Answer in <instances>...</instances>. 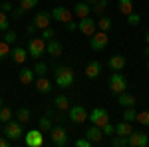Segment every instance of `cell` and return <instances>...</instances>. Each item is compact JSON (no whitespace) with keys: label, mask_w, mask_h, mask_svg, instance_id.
I'll use <instances>...</instances> for the list:
<instances>
[{"label":"cell","mask_w":149,"mask_h":147,"mask_svg":"<svg viewBox=\"0 0 149 147\" xmlns=\"http://www.w3.org/2000/svg\"><path fill=\"white\" fill-rule=\"evenodd\" d=\"M131 131H133V129H131V123H129V121H125V119H123V121H119V123L115 125V135L127 137Z\"/></svg>","instance_id":"obj_23"},{"label":"cell","mask_w":149,"mask_h":147,"mask_svg":"<svg viewBox=\"0 0 149 147\" xmlns=\"http://www.w3.org/2000/svg\"><path fill=\"white\" fill-rule=\"evenodd\" d=\"M50 139H52V143L56 147H64L68 143V131L62 127V125H52V129H50Z\"/></svg>","instance_id":"obj_6"},{"label":"cell","mask_w":149,"mask_h":147,"mask_svg":"<svg viewBox=\"0 0 149 147\" xmlns=\"http://www.w3.org/2000/svg\"><path fill=\"white\" fill-rule=\"evenodd\" d=\"M10 28V20H8V14L0 10V32H6Z\"/></svg>","instance_id":"obj_31"},{"label":"cell","mask_w":149,"mask_h":147,"mask_svg":"<svg viewBox=\"0 0 149 147\" xmlns=\"http://www.w3.org/2000/svg\"><path fill=\"white\" fill-rule=\"evenodd\" d=\"M68 117H70L72 123H84V121L88 119V109H86L84 105H72Z\"/></svg>","instance_id":"obj_9"},{"label":"cell","mask_w":149,"mask_h":147,"mask_svg":"<svg viewBox=\"0 0 149 147\" xmlns=\"http://www.w3.org/2000/svg\"><path fill=\"white\" fill-rule=\"evenodd\" d=\"M16 119L22 121V123H28V121H30V109H28V107H20V109L16 111Z\"/></svg>","instance_id":"obj_26"},{"label":"cell","mask_w":149,"mask_h":147,"mask_svg":"<svg viewBox=\"0 0 149 147\" xmlns=\"http://www.w3.org/2000/svg\"><path fill=\"white\" fill-rule=\"evenodd\" d=\"M42 38H44V40H52V38H54V28H50V26H48V28H44V30H42Z\"/></svg>","instance_id":"obj_42"},{"label":"cell","mask_w":149,"mask_h":147,"mask_svg":"<svg viewBox=\"0 0 149 147\" xmlns=\"http://www.w3.org/2000/svg\"><path fill=\"white\" fill-rule=\"evenodd\" d=\"M143 56L149 58V46H145V50H143Z\"/></svg>","instance_id":"obj_48"},{"label":"cell","mask_w":149,"mask_h":147,"mask_svg":"<svg viewBox=\"0 0 149 147\" xmlns=\"http://www.w3.org/2000/svg\"><path fill=\"white\" fill-rule=\"evenodd\" d=\"M2 105H4V102H2V98H0V107H2Z\"/></svg>","instance_id":"obj_51"},{"label":"cell","mask_w":149,"mask_h":147,"mask_svg":"<svg viewBox=\"0 0 149 147\" xmlns=\"http://www.w3.org/2000/svg\"><path fill=\"white\" fill-rule=\"evenodd\" d=\"M10 54V44H6L4 40L0 42V60H4V58Z\"/></svg>","instance_id":"obj_38"},{"label":"cell","mask_w":149,"mask_h":147,"mask_svg":"<svg viewBox=\"0 0 149 147\" xmlns=\"http://www.w3.org/2000/svg\"><path fill=\"white\" fill-rule=\"evenodd\" d=\"M74 14H76L78 18H86V16H90V14H92V4H88L86 0H84V2H78V4L74 6Z\"/></svg>","instance_id":"obj_18"},{"label":"cell","mask_w":149,"mask_h":147,"mask_svg":"<svg viewBox=\"0 0 149 147\" xmlns=\"http://www.w3.org/2000/svg\"><path fill=\"white\" fill-rule=\"evenodd\" d=\"M54 79H56V86H60L62 90H68V88L74 86L76 76H74V70L72 68H68V66H58L54 70Z\"/></svg>","instance_id":"obj_1"},{"label":"cell","mask_w":149,"mask_h":147,"mask_svg":"<svg viewBox=\"0 0 149 147\" xmlns=\"http://www.w3.org/2000/svg\"><path fill=\"white\" fill-rule=\"evenodd\" d=\"M2 40H4L6 44H12V42H16V34H14V32H10V30H6V32H4V38H2Z\"/></svg>","instance_id":"obj_41"},{"label":"cell","mask_w":149,"mask_h":147,"mask_svg":"<svg viewBox=\"0 0 149 147\" xmlns=\"http://www.w3.org/2000/svg\"><path fill=\"white\" fill-rule=\"evenodd\" d=\"M100 72H102V64H100L97 60H93V62H90V64L86 66V76H88L90 79L97 78V76H100Z\"/></svg>","instance_id":"obj_20"},{"label":"cell","mask_w":149,"mask_h":147,"mask_svg":"<svg viewBox=\"0 0 149 147\" xmlns=\"http://www.w3.org/2000/svg\"><path fill=\"white\" fill-rule=\"evenodd\" d=\"M38 127H40V129H42V131H50V129H52V117H50V115H44V117H40V119H38Z\"/></svg>","instance_id":"obj_25"},{"label":"cell","mask_w":149,"mask_h":147,"mask_svg":"<svg viewBox=\"0 0 149 147\" xmlns=\"http://www.w3.org/2000/svg\"><path fill=\"white\" fill-rule=\"evenodd\" d=\"M127 145L129 147H145L149 145L147 133H141V131H131L127 135Z\"/></svg>","instance_id":"obj_10"},{"label":"cell","mask_w":149,"mask_h":147,"mask_svg":"<svg viewBox=\"0 0 149 147\" xmlns=\"http://www.w3.org/2000/svg\"><path fill=\"white\" fill-rule=\"evenodd\" d=\"M76 147H92L93 143L88 139V137H80V139H76V143H74Z\"/></svg>","instance_id":"obj_40"},{"label":"cell","mask_w":149,"mask_h":147,"mask_svg":"<svg viewBox=\"0 0 149 147\" xmlns=\"http://www.w3.org/2000/svg\"><path fill=\"white\" fill-rule=\"evenodd\" d=\"M86 2H88V4H95L97 0H86Z\"/></svg>","instance_id":"obj_49"},{"label":"cell","mask_w":149,"mask_h":147,"mask_svg":"<svg viewBox=\"0 0 149 147\" xmlns=\"http://www.w3.org/2000/svg\"><path fill=\"white\" fill-rule=\"evenodd\" d=\"M107 42H109V38H107V32H93L90 36V48L92 50H97V52H102L107 48Z\"/></svg>","instance_id":"obj_7"},{"label":"cell","mask_w":149,"mask_h":147,"mask_svg":"<svg viewBox=\"0 0 149 147\" xmlns=\"http://www.w3.org/2000/svg\"><path fill=\"white\" fill-rule=\"evenodd\" d=\"M32 22L36 24V28H38V30H44V28H48L50 22H52V14H50V12L40 10V12H36V16H34V20H32Z\"/></svg>","instance_id":"obj_13"},{"label":"cell","mask_w":149,"mask_h":147,"mask_svg":"<svg viewBox=\"0 0 149 147\" xmlns=\"http://www.w3.org/2000/svg\"><path fill=\"white\" fill-rule=\"evenodd\" d=\"M119 12L125 16L129 12H133V0H119Z\"/></svg>","instance_id":"obj_27"},{"label":"cell","mask_w":149,"mask_h":147,"mask_svg":"<svg viewBox=\"0 0 149 147\" xmlns=\"http://www.w3.org/2000/svg\"><path fill=\"white\" fill-rule=\"evenodd\" d=\"M78 30H80L81 34H86V36H92L93 32H95V20H93L92 16L80 18V22H78Z\"/></svg>","instance_id":"obj_12"},{"label":"cell","mask_w":149,"mask_h":147,"mask_svg":"<svg viewBox=\"0 0 149 147\" xmlns=\"http://www.w3.org/2000/svg\"><path fill=\"white\" fill-rule=\"evenodd\" d=\"M46 54V40L44 38H30V44H28V56L32 58H42Z\"/></svg>","instance_id":"obj_4"},{"label":"cell","mask_w":149,"mask_h":147,"mask_svg":"<svg viewBox=\"0 0 149 147\" xmlns=\"http://www.w3.org/2000/svg\"><path fill=\"white\" fill-rule=\"evenodd\" d=\"M0 147H10V139H4V137H0Z\"/></svg>","instance_id":"obj_47"},{"label":"cell","mask_w":149,"mask_h":147,"mask_svg":"<svg viewBox=\"0 0 149 147\" xmlns=\"http://www.w3.org/2000/svg\"><path fill=\"white\" fill-rule=\"evenodd\" d=\"M10 119H12V109L6 107V105H2V107H0V123H6V121H10Z\"/></svg>","instance_id":"obj_30"},{"label":"cell","mask_w":149,"mask_h":147,"mask_svg":"<svg viewBox=\"0 0 149 147\" xmlns=\"http://www.w3.org/2000/svg\"><path fill=\"white\" fill-rule=\"evenodd\" d=\"M111 145H113V147H127V137L115 135L113 139H111Z\"/></svg>","instance_id":"obj_34"},{"label":"cell","mask_w":149,"mask_h":147,"mask_svg":"<svg viewBox=\"0 0 149 147\" xmlns=\"http://www.w3.org/2000/svg\"><path fill=\"white\" fill-rule=\"evenodd\" d=\"M24 143L28 147H42L44 145V131L38 127V129H30L24 133Z\"/></svg>","instance_id":"obj_5"},{"label":"cell","mask_w":149,"mask_h":147,"mask_svg":"<svg viewBox=\"0 0 149 147\" xmlns=\"http://www.w3.org/2000/svg\"><path fill=\"white\" fill-rule=\"evenodd\" d=\"M135 119H137L141 125H147V127H149V111H139Z\"/></svg>","instance_id":"obj_36"},{"label":"cell","mask_w":149,"mask_h":147,"mask_svg":"<svg viewBox=\"0 0 149 147\" xmlns=\"http://www.w3.org/2000/svg\"><path fill=\"white\" fill-rule=\"evenodd\" d=\"M46 52L50 54V56H54V58H60L62 54H64V46L60 44L58 40L52 38V40H48V42H46Z\"/></svg>","instance_id":"obj_15"},{"label":"cell","mask_w":149,"mask_h":147,"mask_svg":"<svg viewBox=\"0 0 149 147\" xmlns=\"http://www.w3.org/2000/svg\"><path fill=\"white\" fill-rule=\"evenodd\" d=\"M18 78H20L22 84L30 86V84H34L36 74H34V70H32V68H22V70H20V74H18Z\"/></svg>","instance_id":"obj_19"},{"label":"cell","mask_w":149,"mask_h":147,"mask_svg":"<svg viewBox=\"0 0 149 147\" xmlns=\"http://www.w3.org/2000/svg\"><path fill=\"white\" fill-rule=\"evenodd\" d=\"M52 14V20H56V22H62L66 24L72 20V10H68V8H64V6H56L54 10L50 12Z\"/></svg>","instance_id":"obj_11"},{"label":"cell","mask_w":149,"mask_h":147,"mask_svg":"<svg viewBox=\"0 0 149 147\" xmlns=\"http://www.w3.org/2000/svg\"><path fill=\"white\" fill-rule=\"evenodd\" d=\"M24 12H26V10H24L22 6H18V8H14V10H12L10 14H12V18H22V16H24Z\"/></svg>","instance_id":"obj_44"},{"label":"cell","mask_w":149,"mask_h":147,"mask_svg":"<svg viewBox=\"0 0 149 147\" xmlns=\"http://www.w3.org/2000/svg\"><path fill=\"white\" fill-rule=\"evenodd\" d=\"M102 131H103V135H115V125H111V121H107V123L102 127Z\"/></svg>","instance_id":"obj_39"},{"label":"cell","mask_w":149,"mask_h":147,"mask_svg":"<svg viewBox=\"0 0 149 147\" xmlns=\"http://www.w3.org/2000/svg\"><path fill=\"white\" fill-rule=\"evenodd\" d=\"M34 84H36V90L40 91V93H50L52 91V82L46 78V76H40V78H36L34 79Z\"/></svg>","instance_id":"obj_16"},{"label":"cell","mask_w":149,"mask_h":147,"mask_svg":"<svg viewBox=\"0 0 149 147\" xmlns=\"http://www.w3.org/2000/svg\"><path fill=\"white\" fill-rule=\"evenodd\" d=\"M107 8V0H97L95 4H92V12L95 14V16H100V14H103V10Z\"/></svg>","instance_id":"obj_29"},{"label":"cell","mask_w":149,"mask_h":147,"mask_svg":"<svg viewBox=\"0 0 149 147\" xmlns=\"http://www.w3.org/2000/svg\"><path fill=\"white\" fill-rule=\"evenodd\" d=\"M54 107L60 109V111H66V109H70V100L66 95H58L56 100H54Z\"/></svg>","instance_id":"obj_24"},{"label":"cell","mask_w":149,"mask_h":147,"mask_svg":"<svg viewBox=\"0 0 149 147\" xmlns=\"http://www.w3.org/2000/svg\"><path fill=\"white\" fill-rule=\"evenodd\" d=\"M125 64H127V60H125V56H121V54H113V56L107 60V66H109V70H113V72L125 70Z\"/></svg>","instance_id":"obj_14"},{"label":"cell","mask_w":149,"mask_h":147,"mask_svg":"<svg viewBox=\"0 0 149 147\" xmlns=\"http://www.w3.org/2000/svg\"><path fill=\"white\" fill-rule=\"evenodd\" d=\"M2 133L6 135V139H10V141H18V139L24 135L22 121H18V119H10V121H6L4 127H2Z\"/></svg>","instance_id":"obj_2"},{"label":"cell","mask_w":149,"mask_h":147,"mask_svg":"<svg viewBox=\"0 0 149 147\" xmlns=\"http://www.w3.org/2000/svg\"><path fill=\"white\" fill-rule=\"evenodd\" d=\"M86 137H88V139L92 141L93 145H95V143H100V141L103 139V131H102V127H97V125H93V123H92V127H90V129L86 131Z\"/></svg>","instance_id":"obj_17"},{"label":"cell","mask_w":149,"mask_h":147,"mask_svg":"<svg viewBox=\"0 0 149 147\" xmlns=\"http://www.w3.org/2000/svg\"><path fill=\"white\" fill-rule=\"evenodd\" d=\"M147 70H149V62H147Z\"/></svg>","instance_id":"obj_52"},{"label":"cell","mask_w":149,"mask_h":147,"mask_svg":"<svg viewBox=\"0 0 149 147\" xmlns=\"http://www.w3.org/2000/svg\"><path fill=\"white\" fill-rule=\"evenodd\" d=\"M117 103H119V105H123V107H133V105L137 103V100H135L131 93H125V91H123V93H119V95H117Z\"/></svg>","instance_id":"obj_22"},{"label":"cell","mask_w":149,"mask_h":147,"mask_svg":"<svg viewBox=\"0 0 149 147\" xmlns=\"http://www.w3.org/2000/svg\"><path fill=\"white\" fill-rule=\"evenodd\" d=\"M0 10L8 14V12H12V10H14V6H12V2H10V0H6V2H2V4H0Z\"/></svg>","instance_id":"obj_43"},{"label":"cell","mask_w":149,"mask_h":147,"mask_svg":"<svg viewBox=\"0 0 149 147\" xmlns=\"http://www.w3.org/2000/svg\"><path fill=\"white\" fill-rule=\"evenodd\" d=\"M121 117H123L125 121H129V123H131V121H135V117H137V111H135L133 107H125V111H123V115H121Z\"/></svg>","instance_id":"obj_33"},{"label":"cell","mask_w":149,"mask_h":147,"mask_svg":"<svg viewBox=\"0 0 149 147\" xmlns=\"http://www.w3.org/2000/svg\"><path fill=\"white\" fill-rule=\"evenodd\" d=\"M66 30H68V32H76V30H78V24L70 20V22H66Z\"/></svg>","instance_id":"obj_46"},{"label":"cell","mask_w":149,"mask_h":147,"mask_svg":"<svg viewBox=\"0 0 149 147\" xmlns=\"http://www.w3.org/2000/svg\"><path fill=\"white\" fill-rule=\"evenodd\" d=\"M32 70H34V74L38 76V78H40V76H46V74H48V64H44V62H38V64H36Z\"/></svg>","instance_id":"obj_32"},{"label":"cell","mask_w":149,"mask_h":147,"mask_svg":"<svg viewBox=\"0 0 149 147\" xmlns=\"http://www.w3.org/2000/svg\"><path fill=\"white\" fill-rule=\"evenodd\" d=\"M145 42H147V46H149V32L145 34Z\"/></svg>","instance_id":"obj_50"},{"label":"cell","mask_w":149,"mask_h":147,"mask_svg":"<svg viewBox=\"0 0 149 147\" xmlns=\"http://www.w3.org/2000/svg\"><path fill=\"white\" fill-rule=\"evenodd\" d=\"M0 133H2V131H0Z\"/></svg>","instance_id":"obj_53"},{"label":"cell","mask_w":149,"mask_h":147,"mask_svg":"<svg viewBox=\"0 0 149 147\" xmlns=\"http://www.w3.org/2000/svg\"><path fill=\"white\" fill-rule=\"evenodd\" d=\"M95 26H97L102 32H107V30L111 28V18H107V16H102V18L95 22Z\"/></svg>","instance_id":"obj_28"},{"label":"cell","mask_w":149,"mask_h":147,"mask_svg":"<svg viewBox=\"0 0 149 147\" xmlns=\"http://www.w3.org/2000/svg\"><path fill=\"white\" fill-rule=\"evenodd\" d=\"M26 32H28L30 36H34L36 32H38V28H36V24H34V22H32V24H28V26H26Z\"/></svg>","instance_id":"obj_45"},{"label":"cell","mask_w":149,"mask_h":147,"mask_svg":"<svg viewBox=\"0 0 149 147\" xmlns=\"http://www.w3.org/2000/svg\"><path fill=\"white\" fill-rule=\"evenodd\" d=\"M20 6L24 10H32V8L38 6V0H20Z\"/></svg>","instance_id":"obj_37"},{"label":"cell","mask_w":149,"mask_h":147,"mask_svg":"<svg viewBox=\"0 0 149 147\" xmlns=\"http://www.w3.org/2000/svg\"><path fill=\"white\" fill-rule=\"evenodd\" d=\"M10 56H12V60H14L16 64H24L26 58H28V50H24V48H20V46H16L14 50H10Z\"/></svg>","instance_id":"obj_21"},{"label":"cell","mask_w":149,"mask_h":147,"mask_svg":"<svg viewBox=\"0 0 149 147\" xmlns=\"http://www.w3.org/2000/svg\"><path fill=\"white\" fill-rule=\"evenodd\" d=\"M109 91L115 93V95L127 91V78L121 72H113V74L109 76Z\"/></svg>","instance_id":"obj_3"},{"label":"cell","mask_w":149,"mask_h":147,"mask_svg":"<svg viewBox=\"0 0 149 147\" xmlns=\"http://www.w3.org/2000/svg\"><path fill=\"white\" fill-rule=\"evenodd\" d=\"M88 119H90L93 125H97V127H103V125L109 121V113L105 111L103 107H95L92 113H88Z\"/></svg>","instance_id":"obj_8"},{"label":"cell","mask_w":149,"mask_h":147,"mask_svg":"<svg viewBox=\"0 0 149 147\" xmlns=\"http://www.w3.org/2000/svg\"><path fill=\"white\" fill-rule=\"evenodd\" d=\"M139 22H141V16L139 14H135V12H129L127 14V24L129 26H137Z\"/></svg>","instance_id":"obj_35"}]
</instances>
